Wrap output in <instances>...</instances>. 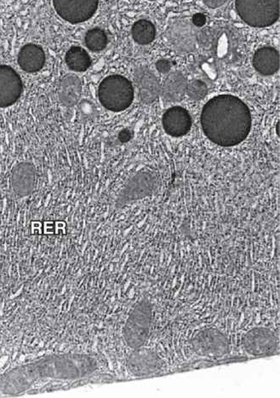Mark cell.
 I'll return each mask as SVG.
<instances>
[{"label": "cell", "instance_id": "277c9868", "mask_svg": "<svg viewBox=\"0 0 280 398\" xmlns=\"http://www.w3.org/2000/svg\"><path fill=\"white\" fill-rule=\"evenodd\" d=\"M235 6L240 19L253 28L269 27L279 19L280 0H235Z\"/></svg>", "mask_w": 280, "mask_h": 398}, {"label": "cell", "instance_id": "9c48e42d", "mask_svg": "<svg viewBox=\"0 0 280 398\" xmlns=\"http://www.w3.org/2000/svg\"><path fill=\"white\" fill-rule=\"evenodd\" d=\"M156 178L150 173H140L126 183L117 200V207L122 208L133 200L150 195L156 187Z\"/></svg>", "mask_w": 280, "mask_h": 398}, {"label": "cell", "instance_id": "30bf717a", "mask_svg": "<svg viewBox=\"0 0 280 398\" xmlns=\"http://www.w3.org/2000/svg\"><path fill=\"white\" fill-rule=\"evenodd\" d=\"M23 82L14 68L0 65V108L11 106L23 93Z\"/></svg>", "mask_w": 280, "mask_h": 398}, {"label": "cell", "instance_id": "5b68a950", "mask_svg": "<svg viewBox=\"0 0 280 398\" xmlns=\"http://www.w3.org/2000/svg\"><path fill=\"white\" fill-rule=\"evenodd\" d=\"M152 321V305L147 298L135 306L124 327L123 335L129 347L137 349L145 344L150 335Z\"/></svg>", "mask_w": 280, "mask_h": 398}, {"label": "cell", "instance_id": "8992f818", "mask_svg": "<svg viewBox=\"0 0 280 398\" xmlns=\"http://www.w3.org/2000/svg\"><path fill=\"white\" fill-rule=\"evenodd\" d=\"M194 351L200 357H222L229 352V342L221 331L207 329L200 331L192 340Z\"/></svg>", "mask_w": 280, "mask_h": 398}, {"label": "cell", "instance_id": "d4e9b609", "mask_svg": "<svg viewBox=\"0 0 280 398\" xmlns=\"http://www.w3.org/2000/svg\"><path fill=\"white\" fill-rule=\"evenodd\" d=\"M192 23L196 28H203L207 23V17L202 13H197L192 16Z\"/></svg>", "mask_w": 280, "mask_h": 398}, {"label": "cell", "instance_id": "484cf974", "mask_svg": "<svg viewBox=\"0 0 280 398\" xmlns=\"http://www.w3.org/2000/svg\"><path fill=\"white\" fill-rule=\"evenodd\" d=\"M133 137V132L130 129L122 130L119 133V140L121 143H125L130 141Z\"/></svg>", "mask_w": 280, "mask_h": 398}, {"label": "cell", "instance_id": "7a4b0ae2", "mask_svg": "<svg viewBox=\"0 0 280 398\" xmlns=\"http://www.w3.org/2000/svg\"><path fill=\"white\" fill-rule=\"evenodd\" d=\"M252 118L247 105L235 96L220 95L209 101L201 113L207 137L222 147L242 143L251 132Z\"/></svg>", "mask_w": 280, "mask_h": 398}, {"label": "cell", "instance_id": "2e32d148", "mask_svg": "<svg viewBox=\"0 0 280 398\" xmlns=\"http://www.w3.org/2000/svg\"><path fill=\"white\" fill-rule=\"evenodd\" d=\"M252 63L254 68L262 76H273L279 69V51L271 46L260 48L254 55Z\"/></svg>", "mask_w": 280, "mask_h": 398}, {"label": "cell", "instance_id": "d6986e66", "mask_svg": "<svg viewBox=\"0 0 280 398\" xmlns=\"http://www.w3.org/2000/svg\"><path fill=\"white\" fill-rule=\"evenodd\" d=\"M13 188L20 196L32 193L35 185V172L31 164L23 163L17 165L13 173Z\"/></svg>", "mask_w": 280, "mask_h": 398}, {"label": "cell", "instance_id": "83f0119b", "mask_svg": "<svg viewBox=\"0 0 280 398\" xmlns=\"http://www.w3.org/2000/svg\"><path fill=\"white\" fill-rule=\"evenodd\" d=\"M150 1H155V0H150Z\"/></svg>", "mask_w": 280, "mask_h": 398}, {"label": "cell", "instance_id": "7c38bea8", "mask_svg": "<svg viewBox=\"0 0 280 398\" xmlns=\"http://www.w3.org/2000/svg\"><path fill=\"white\" fill-rule=\"evenodd\" d=\"M195 26L186 20H177L170 26L168 35L170 42L180 52L195 50L198 34Z\"/></svg>", "mask_w": 280, "mask_h": 398}, {"label": "cell", "instance_id": "44dd1931", "mask_svg": "<svg viewBox=\"0 0 280 398\" xmlns=\"http://www.w3.org/2000/svg\"><path fill=\"white\" fill-rule=\"evenodd\" d=\"M131 34L134 41L140 45H150L155 41L156 36L155 26L150 21L139 20L133 24Z\"/></svg>", "mask_w": 280, "mask_h": 398}, {"label": "cell", "instance_id": "52a82bcc", "mask_svg": "<svg viewBox=\"0 0 280 398\" xmlns=\"http://www.w3.org/2000/svg\"><path fill=\"white\" fill-rule=\"evenodd\" d=\"M99 0H53L55 11L71 24L85 23L98 11Z\"/></svg>", "mask_w": 280, "mask_h": 398}, {"label": "cell", "instance_id": "4fadbf2b", "mask_svg": "<svg viewBox=\"0 0 280 398\" xmlns=\"http://www.w3.org/2000/svg\"><path fill=\"white\" fill-rule=\"evenodd\" d=\"M164 129L174 138L185 136L192 128V117L190 112L180 106L172 107L164 113L162 118Z\"/></svg>", "mask_w": 280, "mask_h": 398}, {"label": "cell", "instance_id": "4316f807", "mask_svg": "<svg viewBox=\"0 0 280 398\" xmlns=\"http://www.w3.org/2000/svg\"><path fill=\"white\" fill-rule=\"evenodd\" d=\"M227 0H203L204 4L212 9H216L218 7H221L224 4Z\"/></svg>", "mask_w": 280, "mask_h": 398}, {"label": "cell", "instance_id": "9a60e30c", "mask_svg": "<svg viewBox=\"0 0 280 398\" xmlns=\"http://www.w3.org/2000/svg\"><path fill=\"white\" fill-rule=\"evenodd\" d=\"M46 53L41 46L28 44L21 48L19 55V64L24 71L36 73L46 63Z\"/></svg>", "mask_w": 280, "mask_h": 398}, {"label": "cell", "instance_id": "e0dca14e", "mask_svg": "<svg viewBox=\"0 0 280 398\" xmlns=\"http://www.w3.org/2000/svg\"><path fill=\"white\" fill-rule=\"evenodd\" d=\"M82 95V83L76 74L68 73L61 81L59 99L65 107L72 108L80 102Z\"/></svg>", "mask_w": 280, "mask_h": 398}, {"label": "cell", "instance_id": "ac0fdd59", "mask_svg": "<svg viewBox=\"0 0 280 398\" xmlns=\"http://www.w3.org/2000/svg\"><path fill=\"white\" fill-rule=\"evenodd\" d=\"M187 82L186 78L181 72L175 71L170 73L165 78L161 93L163 98L167 102H180L187 91Z\"/></svg>", "mask_w": 280, "mask_h": 398}, {"label": "cell", "instance_id": "cb8c5ba5", "mask_svg": "<svg viewBox=\"0 0 280 398\" xmlns=\"http://www.w3.org/2000/svg\"><path fill=\"white\" fill-rule=\"evenodd\" d=\"M157 71L161 73H168L172 68L173 64L168 59H160L155 64Z\"/></svg>", "mask_w": 280, "mask_h": 398}, {"label": "cell", "instance_id": "8fae6325", "mask_svg": "<svg viewBox=\"0 0 280 398\" xmlns=\"http://www.w3.org/2000/svg\"><path fill=\"white\" fill-rule=\"evenodd\" d=\"M162 367L159 356L150 349L139 347L134 349L127 360V367L131 374L138 377L156 373Z\"/></svg>", "mask_w": 280, "mask_h": 398}, {"label": "cell", "instance_id": "5bb4252c", "mask_svg": "<svg viewBox=\"0 0 280 398\" xmlns=\"http://www.w3.org/2000/svg\"><path fill=\"white\" fill-rule=\"evenodd\" d=\"M134 81L138 91V97L142 103L150 104L159 98L161 87L155 74L146 67L137 68Z\"/></svg>", "mask_w": 280, "mask_h": 398}, {"label": "cell", "instance_id": "7402d4cb", "mask_svg": "<svg viewBox=\"0 0 280 398\" xmlns=\"http://www.w3.org/2000/svg\"><path fill=\"white\" fill-rule=\"evenodd\" d=\"M108 43V35L104 30L95 28L90 29L85 36V44L91 51H102L107 47Z\"/></svg>", "mask_w": 280, "mask_h": 398}, {"label": "cell", "instance_id": "603a6c76", "mask_svg": "<svg viewBox=\"0 0 280 398\" xmlns=\"http://www.w3.org/2000/svg\"><path fill=\"white\" fill-rule=\"evenodd\" d=\"M190 98L192 100L199 101L207 97L208 87L204 82L199 80L192 81L187 86V91Z\"/></svg>", "mask_w": 280, "mask_h": 398}, {"label": "cell", "instance_id": "ffe728a7", "mask_svg": "<svg viewBox=\"0 0 280 398\" xmlns=\"http://www.w3.org/2000/svg\"><path fill=\"white\" fill-rule=\"evenodd\" d=\"M66 63L74 72H85L90 67L91 58L84 48L72 46L65 56Z\"/></svg>", "mask_w": 280, "mask_h": 398}, {"label": "cell", "instance_id": "ba28073f", "mask_svg": "<svg viewBox=\"0 0 280 398\" xmlns=\"http://www.w3.org/2000/svg\"><path fill=\"white\" fill-rule=\"evenodd\" d=\"M243 345L253 357L271 356L276 351L277 340L272 331L266 327H255L244 336Z\"/></svg>", "mask_w": 280, "mask_h": 398}, {"label": "cell", "instance_id": "3957f363", "mask_svg": "<svg viewBox=\"0 0 280 398\" xmlns=\"http://www.w3.org/2000/svg\"><path fill=\"white\" fill-rule=\"evenodd\" d=\"M134 97L133 83L119 74H113L105 78L99 86L100 103L110 111H125L133 103Z\"/></svg>", "mask_w": 280, "mask_h": 398}, {"label": "cell", "instance_id": "6da1fadb", "mask_svg": "<svg viewBox=\"0 0 280 398\" xmlns=\"http://www.w3.org/2000/svg\"><path fill=\"white\" fill-rule=\"evenodd\" d=\"M98 367L95 358L86 354L48 356L4 374L0 378V392L7 396L23 394L34 384L48 379L77 380L88 377Z\"/></svg>", "mask_w": 280, "mask_h": 398}]
</instances>
